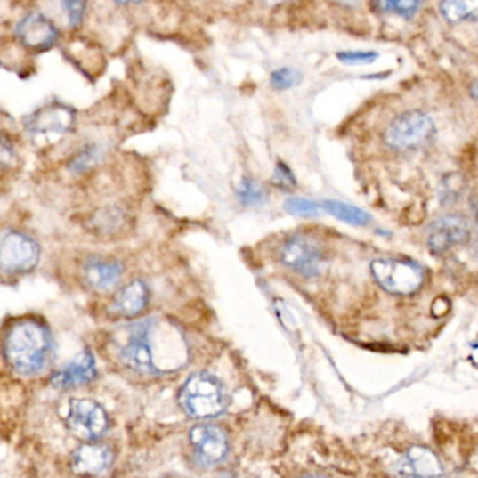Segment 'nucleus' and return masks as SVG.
Returning <instances> with one entry per match:
<instances>
[{
    "label": "nucleus",
    "instance_id": "5",
    "mask_svg": "<svg viewBox=\"0 0 478 478\" xmlns=\"http://www.w3.org/2000/svg\"><path fill=\"white\" fill-rule=\"evenodd\" d=\"M154 319H144L126 328V342L121 347L122 361L134 371L158 374L153 352Z\"/></svg>",
    "mask_w": 478,
    "mask_h": 478
},
{
    "label": "nucleus",
    "instance_id": "19",
    "mask_svg": "<svg viewBox=\"0 0 478 478\" xmlns=\"http://www.w3.org/2000/svg\"><path fill=\"white\" fill-rule=\"evenodd\" d=\"M424 0H371L375 12L382 14H396L403 19H413L420 10Z\"/></svg>",
    "mask_w": 478,
    "mask_h": 478
},
{
    "label": "nucleus",
    "instance_id": "17",
    "mask_svg": "<svg viewBox=\"0 0 478 478\" xmlns=\"http://www.w3.org/2000/svg\"><path fill=\"white\" fill-rule=\"evenodd\" d=\"M440 10L448 23L478 21V0H441Z\"/></svg>",
    "mask_w": 478,
    "mask_h": 478
},
{
    "label": "nucleus",
    "instance_id": "16",
    "mask_svg": "<svg viewBox=\"0 0 478 478\" xmlns=\"http://www.w3.org/2000/svg\"><path fill=\"white\" fill-rule=\"evenodd\" d=\"M122 264L114 261H105L100 257H93L85 262L83 274L88 286L94 290L107 291L121 279Z\"/></svg>",
    "mask_w": 478,
    "mask_h": 478
},
{
    "label": "nucleus",
    "instance_id": "23",
    "mask_svg": "<svg viewBox=\"0 0 478 478\" xmlns=\"http://www.w3.org/2000/svg\"><path fill=\"white\" fill-rule=\"evenodd\" d=\"M336 58L343 65H369L379 58V53L375 51H340L336 53Z\"/></svg>",
    "mask_w": 478,
    "mask_h": 478
},
{
    "label": "nucleus",
    "instance_id": "32",
    "mask_svg": "<svg viewBox=\"0 0 478 478\" xmlns=\"http://www.w3.org/2000/svg\"><path fill=\"white\" fill-rule=\"evenodd\" d=\"M475 252H477V256H478V242H477V245H475Z\"/></svg>",
    "mask_w": 478,
    "mask_h": 478
},
{
    "label": "nucleus",
    "instance_id": "28",
    "mask_svg": "<svg viewBox=\"0 0 478 478\" xmlns=\"http://www.w3.org/2000/svg\"><path fill=\"white\" fill-rule=\"evenodd\" d=\"M287 2H290V0H261V4L267 7L281 6V4H287Z\"/></svg>",
    "mask_w": 478,
    "mask_h": 478
},
{
    "label": "nucleus",
    "instance_id": "22",
    "mask_svg": "<svg viewBox=\"0 0 478 478\" xmlns=\"http://www.w3.org/2000/svg\"><path fill=\"white\" fill-rule=\"evenodd\" d=\"M320 208L322 206H319L310 198H290L284 202V210L296 217H316L320 215Z\"/></svg>",
    "mask_w": 478,
    "mask_h": 478
},
{
    "label": "nucleus",
    "instance_id": "6",
    "mask_svg": "<svg viewBox=\"0 0 478 478\" xmlns=\"http://www.w3.org/2000/svg\"><path fill=\"white\" fill-rule=\"evenodd\" d=\"M38 244L33 238L19 231L0 237V271L7 274L28 273L39 262Z\"/></svg>",
    "mask_w": 478,
    "mask_h": 478
},
{
    "label": "nucleus",
    "instance_id": "30",
    "mask_svg": "<svg viewBox=\"0 0 478 478\" xmlns=\"http://www.w3.org/2000/svg\"><path fill=\"white\" fill-rule=\"evenodd\" d=\"M304 478H322V477H316V475H310V477H304Z\"/></svg>",
    "mask_w": 478,
    "mask_h": 478
},
{
    "label": "nucleus",
    "instance_id": "4",
    "mask_svg": "<svg viewBox=\"0 0 478 478\" xmlns=\"http://www.w3.org/2000/svg\"><path fill=\"white\" fill-rule=\"evenodd\" d=\"M435 131L433 117L421 111L404 112L387 126L385 142L396 150H410L430 143Z\"/></svg>",
    "mask_w": 478,
    "mask_h": 478
},
{
    "label": "nucleus",
    "instance_id": "31",
    "mask_svg": "<svg viewBox=\"0 0 478 478\" xmlns=\"http://www.w3.org/2000/svg\"><path fill=\"white\" fill-rule=\"evenodd\" d=\"M220 478H235V477H231V475H224V477H220Z\"/></svg>",
    "mask_w": 478,
    "mask_h": 478
},
{
    "label": "nucleus",
    "instance_id": "24",
    "mask_svg": "<svg viewBox=\"0 0 478 478\" xmlns=\"http://www.w3.org/2000/svg\"><path fill=\"white\" fill-rule=\"evenodd\" d=\"M271 182L276 188L290 192L296 188V179L294 176L293 171L284 163H277L276 168H274L273 176H271Z\"/></svg>",
    "mask_w": 478,
    "mask_h": 478
},
{
    "label": "nucleus",
    "instance_id": "26",
    "mask_svg": "<svg viewBox=\"0 0 478 478\" xmlns=\"http://www.w3.org/2000/svg\"><path fill=\"white\" fill-rule=\"evenodd\" d=\"M333 4L345 10H354L361 6L362 0H330Z\"/></svg>",
    "mask_w": 478,
    "mask_h": 478
},
{
    "label": "nucleus",
    "instance_id": "8",
    "mask_svg": "<svg viewBox=\"0 0 478 478\" xmlns=\"http://www.w3.org/2000/svg\"><path fill=\"white\" fill-rule=\"evenodd\" d=\"M281 263L305 277L316 276L323 263L322 249L306 237L290 238L280 251Z\"/></svg>",
    "mask_w": 478,
    "mask_h": 478
},
{
    "label": "nucleus",
    "instance_id": "21",
    "mask_svg": "<svg viewBox=\"0 0 478 478\" xmlns=\"http://www.w3.org/2000/svg\"><path fill=\"white\" fill-rule=\"evenodd\" d=\"M303 82V73L296 68L283 66L276 69L271 75V85L277 92H287Z\"/></svg>",
    "mask_w": 478,
    "mask_h": 478
},
{
    "label": "nucleus",
    "instance_id": "3",
    "mask_svg": "<svg viewBox=\"0 0 478 478\" xmlns=\"http://www.w3.org/2000/svg\"><path fill=\"white\" fill-rule=\"evenodd\" d=\"M371 271L377 283L394 296H410L424 283V271L414 262L377 259L371 263Z\"/></svg>",
    "mask_w": 478,
    "mask_h": 478
},
{
    "label": "nucleus",
    "instance_id": "11",
    "mask_svg": "<svg viewBox=\"0 0 478 478\" xmlns=\"http://www.w3.org/2000/svg\"><path fill=\"white\" fill-rule=\"evenodd\" d=\"M190 442L198 455V459L205 465H217L227 456V438L218 426H195L190 431Z\"/></svg>",
    "mask_w": 478,
    "mask_h": 478
},
{
    "label": "nucleus",
    "instance_id": "27",
    "mask_svg": "<svg viewBox=\"0 0 478 478\" xmlns=\"http://www.w3.org/2000/svg\"><path fill=\"white\" fill-rule=\"evenodd\" d=\"M147 2V0H115V4H121V6H136V4H142Z\"/></svg>",
    "mask_w": 478,
    "mask_h": 478
},
{
    "label": "nucleus",
    "instance_id": "10",
    "mask_svg": "<svg viewBox=\"0 0 478 478\" xmlns=\"http://www.w3.org/2000/svg\"><path fill=\"white\" fill-rule=\"evenodd\" d=\"M16 34L23 45L36 51L51 48L58 39L55 24L38 12L24 17L17 26Z\"/></svg>",
    "mask_w": 478,
    "mask_h": 478
},
{
    "label": "nucleus",
    "instance_id": "13",
    "mask_svg": "<svg viewBox=\"0 0 478 478\" xmlns=\"http://www.w3.org/2000/svg\"><path fill=\"white\" fill-rule=\"evenodd\" d=\"M97 375L95 360L92 352H83L69 362L63 369L56 372L51 379V384L58 389H70V387L82 386L94 379Z\"/></svg>",
    "mask_w": 478,
    "mask_h": 478
},
{
    "label": "nucleus",
    "instance_id": "29",
    "mask_svg": "<svg viewBox=\"0 0 478 478\" xmlns=\"http://www.w3.org/2000/svg\"><path fill=\"white\" fill-rule=\"evenodd\" d=\"M470 93H472L473 97L478 100V80L473 83L472 87H470Z\"/></svg>",
    "mask_w": 478,
    "mask_h": 478
},
{
    "label": "nucleus",
    "instance_id": "7",
    "mask_svg": "<svg viewBox=\"0 0 478 478\" xmlns=\"http://www.w3.org/2000/svg\"><path fill=\"white\" fill-rule=\"evenodd\" d=\"M66 423L69 430L82 440H95L105 433L108 417L104 409L88 399H76L69 404Z\"/></svg>",
    "mask_w": 478,
    "mask_h": 478
},
{
    "label": "nucleus",
    "instance_id": "14",
    "mask_svg": "<svg viewBox=\"0 0 478 478\" xmlns=\"http://www.w3.org/2000/svg\"><path fill=\"white\" fill-rule=\"evenodd\" d=\"M111 463L112 452L109 448L95 443L80 446L72 456V469L77 474H101Z\"/></svg>",
    "mask_w": 478,
    "mask_h": 478
},
{
    "label": "nucleus",
    "instance_id": "12",
    "mask_svg": "<svg viewBox=\"0 0 478 478\" xmlns=\"http://www.w3.org/2000/svg\"><path fill=\"white\" fill-rule=\"evenodd\" d=\"M399 472L406 478H443V467L433 450L413 446L401 460Z\"/></svg>",
    "mask_w": 478,
    "mask_h": 478
},
{
    "label": "nucleus",
    "instance_id": "18",
    "mask_svg": "<svg viewBox=\"0 0 478 478\" xmlns=\"http://www.w3.org/2000/svg\"><path fill=\"white\" fill-rule=\"evenodd\" d=\"M322 208H325L328 215H335L338 220H342V222L350 225L364 227V225L371 223V215L364 212L362 208L338 202V200H326V202H323Z\"/></svg>",
    "mask_w": 478,
    "mask_h": 478
},
{
    "label": "nucleus",
    "instance_id": "2",
    "mask_svg": "<svg viewBox=\"0 0 478 478\" xmlns=\"http://www.w3.org/2000/svg\"><path fill=\"white\" fill-rule=\"evenodd\" d=\"M179 401L189 416L210 418L220 416L225 410L227 394L217 377L206 372H198L183 385Z\"/></svg>",
    "mask_w": 478,
    "mask_h": 478
},
{
    "label": "nucleus",
    "instance_id": "1",
    "mask_svg": "<svg viewBox=\"0 0 478 478\" xmlns=\"http://www.w3.org/2000/svg\"><path fill=\"white\" fill-rule=\"evenodd\" d=\"M53 348L48 328L34 320H23L10 328L4 340V354L14 371L34 375L43 371Z\"/></svg>",
    "mask_w": 478,
    "mask_h": 478
},
{
    "label": "nucleus",
    "instance_id": "20",
    "mask_svg": "<svg viewBox=\"0 0 478 478\" xmlns=\"http://www.w3.org/2000/svg\"><path fill=\"white\" fill-rule=\"evenodd\" d=\"M238 200L247 207H257L266 202V192L254 179H242L237 189Z\"/></svg>",
    "mask_w": 478,
    "mask_h": 478
},
{
    "label": "nucleus",
    "instance_id": "25",
    "mask_svg": "<svg viewBox=\"0 0 478 478\" xmlns=\"http://www.w3.org/2000/svg\"><path fill=\"white\" fill-rule=\"evenodd\" d=\"M61 4L68 16L69 26L76 28L83 23L85 14V0H61Z\"/></svg>",
    "mask_w": 478,
    "mask_h": 478
},
{
    "label": "nucleus",
    "instance_id": "15",
    "mask_svg": "<svg viewBox=\"0 0 478 478\" xmlns=\"http://www.w3.org/2000/svg\"><path fill=\"white\" fill-rule=\"evenodd\" d=\"M149 304V288L143 281H132L117 291L112 301V311L122 318H136Z\"/></svg>",
    "mask_w": 478,
    "mask_h": 478
},
{
    "label": "nucleus",
    "instance_id": "9",
    "mask_svg": "<svg viewBox=\"0 0 478 478\" xmlns=\"http://www.w3.org/2000/svg\"><path fill=\"white\" fill-rule=\"evenodd\" d=\"M469 237V224L462 215H445L428 228V247L435 254H442L456 245L465 244Z\"/></svg>",
    "mask_w": 478,
    "mask_h": 478
}]
</instances>
